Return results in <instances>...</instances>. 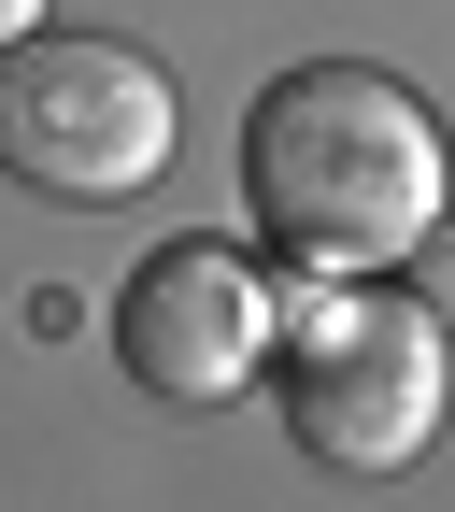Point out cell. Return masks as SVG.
<instances>
[{"instance_id":"cell-5","label":"cell","mask_w":455,"mask_h":512,"mask_svg":"<svg viewBox=\"0 0 455 512\" xmlns=\"http://www.w3.org/2000/svg\"><path fill=\"white\" fill-rule=\"evenodd\" d=\"M413 299L455 328V200H441V214H427V242H413Z\"/></svg>"},{"instance_id":"cell-2","label":"cell","mask_w":455,"mask_h":512,"mask_svg":"<svg viewBox=\"0 0 455 512\" xmlns=\"http://www.w3.org/2000/svg\"><path fill=\"white\" fill-rule=\"evenodd\" d=\"M285 427H299V456L313 470H413L441 413H455V328L413 299V285H356L328 271V299L285 328Z\"/></svg>"},{"instance_id":"cell-6","label":"cell","mask_w":455,"mask_h":512,"mask_svg":"<svg viewBox=\"0 0 455 512\" xmlns=\"http://www.w3.org/2000/svg\"><path fill=\"white\" fill-rule=\"evenodd\" d=\"M29 29H43V0H0V57H15V43H29Z\"/></svg>"},{"instance_id":"cell-4","label":"cell","mask_w":455,"mask_h":512,"mask_svg":"<svg viewBox=\"0 0 455 512\" xmlns=\"http://www.w3.org/2000/svg\"><path fill=\"white\" fill-rule=\"evenodd\" d=\"M114 356H128V384L157 413H214L285 356V285L242 242H157L128 271V299H114Z\"/></svg>"},{"instance_id":"cell-3","label":"cell","mask_w":455,"mask_h":512,"mask_svg":"<svg viewBox=\"0 0 455 512\" xmlns=\"http://www.w3.org/2000/svg\"><path fill=\"white\" fill-rule=\"evenodd\" d=\"M185 143V100L143 43H100V29H29L0 57V171L57 214H100V200H143Z\"/></svg>"},{"instance_id":"cell-1","label":"cell","mask_w":455,"mask_h":512,"mask_svg":"<svg viewBox=\"0 0 455 512\" xmlns=\"http://www.w3.org/2000/svg\"><path fill=\"white\" fill-rule=\"evenodd\" d=\"M441 200H455L441 114L399 72H370V57H299V72H271L242 100V214L299 271L413 256Z\"/></svg>"}]
</instances>
